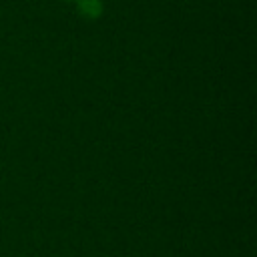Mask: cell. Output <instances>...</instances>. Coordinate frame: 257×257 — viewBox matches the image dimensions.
Masks as SVG:
<instances>
[{"label":"cell","mask_w":257,"mask_h":257,"mask_svg":"<svg viewBox=\"0 0 257 257\" xmlns=\"http://www.w3.org/2000/svg\"><path fill=\"white\" fill-rule=\"evenodd\" d=\"M80 12L86 16H98L100 14V2L98 0H80Z\"/></svg>","instance_id":"obj_1"}]
</instances>
